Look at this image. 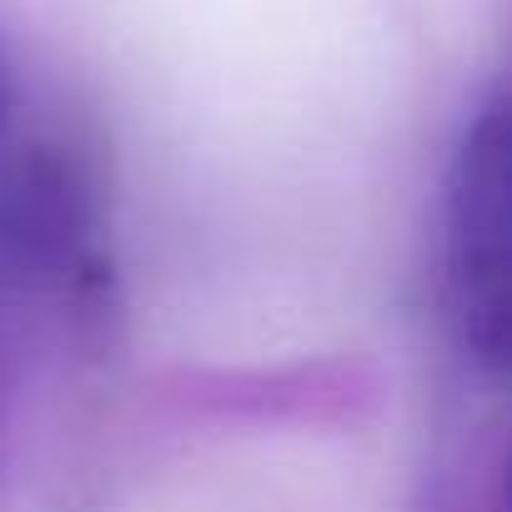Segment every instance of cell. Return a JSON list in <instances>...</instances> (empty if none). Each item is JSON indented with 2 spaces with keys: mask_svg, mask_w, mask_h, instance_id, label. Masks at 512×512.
Wrapping results in <instances>:
<instances>
[{
  "mask_svg": "<svg viewBox=\"0 0 512 512\" xmlns=\"http://www.w3.org/2000/svg\"><path fill=\"white\" fill-rule=\"evenodd\" d=\"M437 287L457 352L482 377H502L512 342V131L502 91L462 121L447 156Z\"/></svg>",
  "mask_w": 512,
  "mask_h": 512,
  "instance_id": "1",
  "label": "cell"
},
{
  "mask_svg": "<svg viewBox=\"0 0 512 512\" xmlns=\"http://www.w3.org/2000/svg\"><path fill=\"white\" fill-rule=\"evenodd\" d=\"M11 116H16V81H11V66L0 61V141L11 131Z\"/></svg>",
  "mask_w": 512,
  "mask_h": 512,
  "instance_id": "2",
  "label": "cell"
}]
</instances>
